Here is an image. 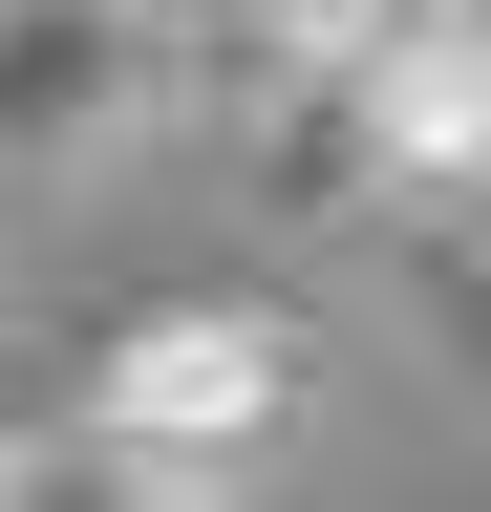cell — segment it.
<instances>
[{
  "mask_svg": "<svg viewBox=\"0 0 491 512\" xmlns=\"http://www.w3.org/2000/svg\"><path fill=\"white\" fill-rule=\"evenodd\" d=\"M299 406H321V363H299V320H278V299H235V278L129 299L65 384H43V427H65V491H107V512L257 491L278 448H299Z\"/></svg>",
  "mask_w": 491,
  "mask_h": 512,
  "instance_id": "6da1fadb",
  "label": "cell"
},
{
  "mask_svg": "<svg viewBox=\"0 0 491 512\" xmlns=\"http://www.w3.org/2000/svg\"><path fill=\"white\" fill-rule=\"evenodd\" d=\"M171 86H193L171 0H0V171H107Z\"/></svg>",
  "mask_w": 491,
  "mask_h": 512,
  "instance_id": "7a4b0ae2",
  "label": "cell"
},
{
  "mask_svg": "<svg viewBox=\"0 0 491 512\" xmlns=\"http://www.w3.org/2000/svg\"><path fill=\"white\" fill-rule=\"evenodd\" d=\"M22 491H65V427H43V384L0 363V512H22Z\"/></svg>",
  "mask_w": 491,
  "mask_h": 512,
  "instance_id": "3957f363",
  "label": "cell"
}]
</instances>
